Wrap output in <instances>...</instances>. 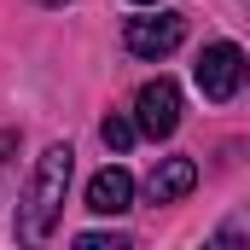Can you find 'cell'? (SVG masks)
Masks as SVG:
<instances>
[{"label":"cell","instance_id":"1","mask_svg":"<svg viewBox=\"0 0 250 250\" xmlns=\"http://www.w3.org/2000/svg\"><path fill=\"white\" fill-rule=\"evenodd\" d=\"M70 169H76V151L53 140L41 157H35V175H29V192H23V209H18V239L41 245L64 215V192H70Z\"/></svg>","mask_w":250,"mask_h":250},{"label":"cell","instance_id":"2","mask_svg":"<svg viewBox=\"0 0 250 250\" xmlns=\"http://www.w3.org/2000/svg\"><path fill=\"white\" fill-rule=\"evenodd\" d=\"M192 82H198V93L209 105H227L245 87V47L239 41H209L198 53V64H192Z\"/></svg>","mask_w":250,"mask_h":250},{"label":"cell","instance_id":"3","mask_svg":"<svg viewBox=\"0 0 250 250\" xmlns=\"http://www.w3.org/2000/svg\"><path fill=\"white\" fill-rule=\"evenodd\" d=\"M175 128H181V87H175L169 76H157V82H146V87L134 93V134L169 140Z\"/></svg>","mask_w":250,"mask_h":250},{"label":"cell","instance_id":"4","mask_svg":"<svg viewBox=\"0 0 250 250\" xmlns=\"http://www.w3.org/2000/svg\"><path fill=\"white\" fill-rule=\"evenodd\" d=\"M123 41H128L134 59H169V53L187 41V18L157 6L151 18H128V23H123Z\"/></svg>","mask_w":250,"mask_h":250},{"label":"cell","instance_id":"5","mask_svg":"<svg viewBox=\"0 0 250 250\" xmlns=\"http://www.w3.org/2000/svg\"><path fill=\"white\" fill-rule=\"evenodd\" d=\"M87 209L93 215H128L134 209V175L128 169H99L93 181H87Z\"/></svg>","mask_w":250,"mask_h":250},{"label":"cell","instance_id":"6","mask_svg":"<svg viewBox=\"0 0 250 250\" xmlns=\"http://www.w3.org/2000/svg\"><path fill=\"white\" fill-rule=\"evenodd\" d=\"M192 187H198V163H192V157H163V163L151 169V181H146L151 204H175V198H187Z\"/></svg>","mask_w":250,"mask_h":250},{"label":"cell","instance_id":"7","mask_svg":"<svg viewBox=\"0 0 250 250\" xmlns=\"http://www.w3.org/2000/svg\"><path fill=\"white\" fill-rule=\"evenodd\" d=\"M99 140H105L111 151H128V146H134V117H117V111H111V117L99 123Z\"/></svg>","mask_w":250,"mask_h":250},{"label":"cell","instance_id":"8","mask_svg":"<svg viewBox=\"0 0 250 250\" xmlns=\"http://www.w3.org/2000/svg\"><path fill=\"white\" fill-rule=\"evenodd\" d=\"M76 245H82V250H128V239H123V233H82Z\"/></svg>","mask_w":250,"mask_h":250},{"label":"cell","instance_id":"9","mask_svg":"<svg viewBox=\"0 0 250 250\" xmlns=\"http://www.w3.org/2000/svg\"><path fill=\"white\" fill-rule=\"evenodd\" d=\"M134 6H163V0H134Z\"/></svg>","mask_w":250,"mask_h":250},{"label":"cell","instance_id":"10","mask_svg":"<svg viewBox=\"0 0 250 250\" xmlns=\"http://www.w3.org/2000/svg\"><path fill=\"white\" fill-rule=\"evenodd\" d=\"M41 6H70V0H41Z\"/></svg>","mask_w":250,"mask_h":250}]
</instances>
